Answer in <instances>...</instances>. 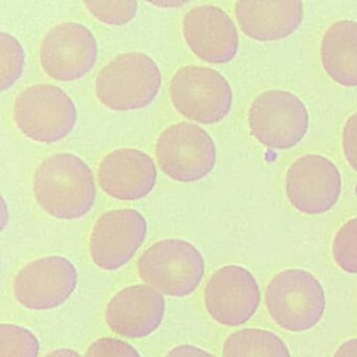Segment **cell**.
Listing matches in <instances>:
<instances>
[{"instance_id":"obj_1","label":"cell","mask_w":357,"mask_h":357,"mask_svg":"<svg viewBox=\"0 0 357 357\" xmlns=\"http://www.w3.org/2000/svg\"><path fill=\"white\" fill-rule=\"evenodd\" d=\"M39 208L62 221L84 218L95 206L97 187L91 167L73 153H57L39 164L33 178Z\"/></svg>"},{"instance_id":"obj_2","label":"cell","mask_w":357,"mask_h":357,"mask_svg":"<svg viewBox=\"0 0 357 357\" xmlns=\"http://www.w3.org/2000/svg\"><path fill=\"white\" fill-rule=\"evenodd\" d=\"M162 82L160 68L150 56L139 52L121 54L98 74L96 97L112 112H137L153 103Z\"/></svg>"},{"instance_id":"obj_3","label":"cell","mask_w":357,"mask_h":357,"mask_svg":"<svg viewBox=\"0 0 357 357\" xmlns=\"http://www.w3.org/2000/svg\"><path fill=\"white\" fill-rule=\"evenodd\" d=\"M139 279L162 296L185 298L199 287L206 261L197 248L183 239L160 240L137 261Z\"/></svg>"},{"instance_id":"obj_4","label":"cell","mask_w":357,"mask_h":357,"mask_svg":"<svg viewBox=\"0 0 357 357\" xmlns=\"http://www.w3.org/2000/svg\"><path fill=\"white\" fill-rule=\"evenodd\" d=\"M13 121L31 141L57 144L76 128L78 110L72 98L60 87L34 84L16 97Z\"/></svg>"},{"instance_id":"obj_5","label":"cell","mask_w":357,"mask_h":357,"mask_svg":"<svg viewBox=\"0 0 357 357\" xmlns=\"http://www.w3.org/2000/svg\"><path fill=\"white\" fill-rule=\"evenodd\" d=\"M265 304L282 329L304 332L323 319L326 296L321 282L301 268L285 269L273 278L265 290Z\"/></svg>"},{"instance_id":"obj_6","label":"cell","mask_w":357,"mask_h":357,"mask_svg":"<svg viewBox=\"0 0 357 357\" xmlns=\"http://www.w3.org/2000/svg\"><path fill=\"white\" fill-rule=\"evenodd\" d=\"M158 167L177 183L202 181L216 166L214 139L198 125L179 122L165 129L155 145Z\"/></svg>"},{"instance_id":"obj_7","label":"cell","mask_w":357,"mask_h":357,"mask_svg":"<svg viewBox=\"0 0 357 357\" xmlns=\"http://www.w3.org/2000/svg\"><path fill=\"white\" fill-rule=\"evenodd\" d=\"M170 99L183 118L204 125L221 122L233 105L229 81L216 70L202 66L179 68L170 82Z\"/></svg>"},{"instance_id":"obj_8","label":"cell","mask_w":357,"mask_h":357,"mask_svg":"<svg viewBox=\"0 0 357 357\" xmlns=\"http://www.w3.org/2000/svg\"><path fill=\"white\" fill-rule=\"evenodd\" d=\"M248 126L252 137L262 145L271 149H291L308 132V110L290 91H265L250 105Z\"/></svg>"},{"instance_id":"obj_9","label":"cell","mask_w":357,"mask_h":357,"mask_svg":"<svg viewBox=\"0 0 357 357\" xmlns=\"http://www.w3.org/2000/svg\"><path fill=\"white\" fill-rule=\"evenodd\" d=\"M78 287V271L63 256L31 261L13 280V296L28 310L50 311L66 304Z\"/></svg>"},{"instance_id":"obj_10","label":"cell","mask_w":357,"mask_h":357,"mask_svg":"<svg viewBox=\"0 0 357 357\" xmlns=\"http://www.w3.org/2000/svg\"><path fill=\"white\" fill-rule=\"evenodd\" d=\"M98 60L95 35L77 22H62L41 41L39 61L43 72L60 82L81 80L93 70Z\"/></svg>"},{"instance_id":"obj_11","label":"cell","mask_w":357,"mask_h":357,"mask_svg":"<svg viewBox=\"0 0 357 357\" xmlns=\"http://www.w3.org/2000/svg\"><path fill=\"white\" fill-rule=\"evenodd\" d=\"M147 236V220L139 211L119 208L104 213L89 238L91 260L102 271H118L130 262Z\"/></svg>"},{"instance_id":"obj_12","label":"cell","mask_w":357,"mask_h":357,"mask_svg":"<svg viewBox=\"0 0 357 357\" xmlns=\"http://www.w3.org/2000/svg\"><path fill=\"white\" fill-rule=\"evenodd\" d=\"M261 290L255 275L240 265H227L211 277L204 288V305L216 323L238 327L258 310Z\"/></svg>"},{"instance_id":"obj_13","label":"cell","mask_w":357,"mask_h":357,"mask_svg":"<svg viewBox=\"0 0 357 357\" xmlns=\"http://www.w3.org/2000/svg\"><path fill=\"white\" fill-rule=\"evenodd\" d=\"M285 188L288 200L296 211L305 215H321L337 204L342 176L329 158L307 154L288 169Z\"/></svg>"},{"instance_id":"obj_14","label":"cell","mask_w":357,"mask_h":357,"mask_svg":"<svg viewBox=\"0 0 357 357\" xmlns=\"http://www.w3.org/2000/svg\"><path fill=\"white\" fill-rule=\"evenodd\" d=\"M183 35L192 53L208 63H229L239 51V35L233 20L216 6L190 10L183 20Z\"/></svg>"},{"instance_id":"obj_15","label":"cell","mask_w":357,"mask_h":357,"mask_svg":"<svg viewBox=\"0 0 357 357\" xmlns=\"http://www.w3.org/2000/svg\"><path fill=\"white\" fill-rule=\"evenodd\" d=\"M166 300L147 284L123 288L112 296L105 309V321L112 331L123 337L142 340L162 326Z\"/></svg>"},{"instance_id":"obj_16","label":"cell","mask_w":357,"mask_h":357,"mask_svg":"<svg viewBox=\"0 0 357 357\" xmlns=\"http://www.w3.org/2000/svg\"><path fill=\"white\" fill-rule=\"evenodd\" d=\"M102 191L120 202H137L149 196L158 181L151 156L135 148H119L108 153L98 168Z\"/></svg>"},{"instance_id":"obj_17","label":"cell","mask_w":357,"mask_h":357,"mask_svg":"<svg viewBox=\"0 0 357 357\" xmlns=\"http://www.w3.org/2000/svg\"><path fill=\"white\" fill-rule=\"evenodd\" d=\"M235 15L242 32L261 43H273L291 36L302 24V1H238Z\"/></svg>"},{"instance_id":"obj_18","label":"cell","mask_w":357,"mask_h":357,"mask_svg":"<svg viewBox=\"0 0 357 357\" xmlns=\"http://www.w3.org/2000/svg\"><path fill=\"white\" fill-rule=\"evenodd\" d=\"M326 74L337 84L357 87V22L340 20L329 26L321 43Z\"/></svg>"},{"instance_id":"obj_19","label":"cell","mask_w":357,"mask_h":357,"mask_svg":"<svg viewBox=\"0 0 357 357\" xmlns=\"http://www.w3.org/2000/svg\"><path fill=\"white\" fill-rule=\"evenodd\" d=\"M222 357H291L287 344L268 330L246 328L225 340Z\"/></svg>"},{"instance_id":"obj_20","label":"cell","mask_w":357,"mask_h":357,"mask_svg":"<svg viewBox=\"0 0 357 357\" xmlns=\"http://www.w3.org/2000/svg\"><path fill=\"white\" fill-rule=\"evenodd\" d=\"M0 86L1 91H7L18 82L24 74L26 53L20 41L13 35L6 32L0 34Z\"/></svg>"},{"instance_id":"obj_21","label":"cell","mask_w":357,"mask_h":357,"mask_svg":"<svg viewBox=\"0 0 357 357\" xmlns=\"http://www.w3.org/2000/svg\"><path fill=\"white\" fill-rule=\"evenodd\" d=\"M40 342L28 328L15 324L0 325V357H38Z\"/></svg>"},{"instance_id":"obj_22","label":"cell","mask_w":357,"mask_h":357,"mask_svg":"<svg viewBox=\"0 0 357 357\" xmlns=\"http://www.w3.org/2000/svg\"><path fill=\"white\" fill-rule=\"evenodd\" d=\"M332 254L342 271L357 275V218L344 223L334 236Z\"/></svg>"},{"instance_id":"obj_23","label":"cell","mask_w":357,"mask_h":357,"mask_svg":"<svg viewBox=\"0 0 357 357\" xmlns=\"http://www.w3.org/2000/svg\"><path fill=\"white\" fill-rule=\"evenodd\" d=\"M84 6L93 18L106 26H126L137 14V1H86Z\"/></svg>"},{"instance_id":"obj_24","label":"cell","mask_w":357,"mask_h":357,"mask_svg":"<svg viewBox=\"0 0 357 357\" xmlns=\"http://www.w3.org/2000/svg\"><path fill=\"white\" fill-rule=\"evenodd\" d=\"M84 357H142L128 342L116 337H101L93 342Z\"/></svg>"},{"instance_id":"obj_25","label":"cell","mask_w":357,"mask_h":357,"mask_svg":"<svg viewBox=\"0 0 357 357\" xmlns=\"http://www.w3.org/2000/svg\"><path fill=\"white\" fill-rule=\"evenodd\" d=\"M342 150L347 162L357 172V112L349 116L342 129Z\"/></svg>"},{"instance_id":"obj_26","label":"cell","mask_w":357,"mask_h":357,"mask_svg":"<svg viewBox=\"0 0 357 357\" xmlns=\"http://www.w3.org/2000/svg\"><path fill=\"white\" fill-rule=\"evenodd\" d=\"M166 357H216L208 351L193 344H179L169 351Z\"/></svg>"},{"instance_id":"obj_27","label":"cell","mask_w":357,"mask_h":357,"mask_svg":"<svg viewBox=\"0 0 357 357\" xmlns=\"http://www.w3.org/2000/svg\"><path fill=\"white\" fill-rule=\"evenodd\" d=\"M333 357H357V338H351L342 342Z\"/></svg>"},{"instance_id":"obj_28","label":"cell","mask_w":357,"mask_h":357,"mask_svg":"<svg viewBox=\"0 0 357 357\" xmlns=\"http://www.w3.org/2000/svg\"><path fill=\"white\" fill-rule=\"evenodd\" d=\"M45 357H82V355L77 352L74 349L60 348L52 351V352L49 353Z\"/></svg>"},{"instance_id":"obj_29","label":"cell","mask_w":357,"mask_h":357,"mask_svg":"<svg viewBox=\"0 0 357 357\" xmlns=\"http://www.w3.org/2000/svg\"><path fill=\"white\" fill-rule=\"evenodd\" d=\"M154 6H158V7H181V6L183 5V3H152Z\"/></svg>"},{"instance_id":"obj_30","label":"cell","mask_w":357,"mask_h":357,"mask_svg":"<svg viewBox=\"0 0 357 357\" xmlns=\"http://www.w3.org/2000/svg\"><path fill=\"white\" fill-rule=\"evenodd\" d=\"M6 210H7V208H6V202H5V199L3 200V229H5V227H6V225H7V221H8V217L6 216Z\"/></svg>"}]
</instances>
